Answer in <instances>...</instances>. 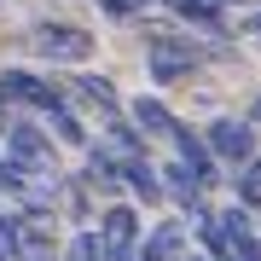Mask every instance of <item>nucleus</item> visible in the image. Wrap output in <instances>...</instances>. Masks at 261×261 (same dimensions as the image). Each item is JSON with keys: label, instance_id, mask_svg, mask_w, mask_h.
I'll use <instances>...</instances> for the list:
<instances>
[{"label": "nucleus", "instance_id": "nucleus-2", "mask_svg": "<svg viewBox=\"0 0 261 261\" xmlns=\"http://www.w3.org/2000/svg\"><path fill=\"white\" fill-rule=\"evenodd\" d=\"M0 163L23 168V174H58V157H53V140L29 122H6V140H0Z\"/></svg>", "mask_w": 261, "mask_h": 261}, {"label": "nucleus", "instance_id": "nucleus-15", "mask_svg": "<svg viewBox=\"0 0 261 261\" xmlns=\"http://www.w3.org/2000/svg\"><path fill=\"white\" fill-rule=\"evenodd\" d=\"M47 128H53V134H58L64 145H87V128L75 122V111H70V105H58V111H47Z\"/></svg>", "mask_w": 261, "mask_h": 261}, {"label": "nucleus", "instance_id": "nucleus-14", "mask_svg": "<svg viewBox=\"0 0 261 261\" xmlns=\"http://www.w3.org/2000/svg\"><path fill=\"white\" fill-rule=\"evenodd\" d=\"M58 261H105V244H99V232L93 226H82L64 250H58Z\"/></svg>", "mask_w": 261, "mask_h": 261}, {"label": "nucleus", "instance_id": "nucleus-5", "mask_svg": "<svg viewBox=\"0 0 261 261\" xmlns=\"http://www.w3.org/2000/svg\"><path fill=\"white\" fill-rule=\"evenodd\" d=\"M0 105H29V111H58L64 93H58L53 82H41L35 70H0Z\"/></svg>", "mask_w": 261, "mask_h": 261}, {"label": "nucleus", "instance_id": "nucleus-9", "mask_svg": "<svg viewBox=\"0 0 261 261\" xmlns=\"http://www.w3.org/2000/svg\"><path fill=\"white\" fill-rule=\"evenodd\" d=\"M128 116H134V128H140V140H168V134H174V111H168L163 99H134L128 105Z\"/></svg>", "mask_w": 261, "mask_h": 261}, {"label": "nucleus", "instance_id": "nucleus-1", "mask_svg": "<svg viewBox=\"0 0 261 261\" xmlns=\"http://www.w3.org/2000/svg\"><path fill=\"white\" fill-rule=\"evenodd\" d=\"M29 53L41 64H87L93 58V35L75 23H35L29 29Z\"/></svg>", "mask_w": 261, "mask_h": 261}, {"label": "nucleus", "instance_id": "nucleus-21", "mask_svg": "<svg viewBox=\"0 0 261 261\" xmlns=\"http://www.w3.org/2000/svg\"><path fill=\"white\" fill-rule=\"evenodd\" d=\"M232 255H238V261H261V238H255V232H250V238H238V244H232Z\"/></svg>", "mask_w": 261, "mask_h": 261}, {"label": "nucleus", "instance_id": "nucleus-11", "mask_svg": "<svg viewBox=\"0 0 261 261\" xmlns=\"http://www.w3.org/2000/svg\"><path fill=\"white\" fill-rule=\"evenodd\" d=\"M122 186L134 197H145V203H163V174L151 157H122Z\"/></svg>", "mask_w": 261, "mask_h": 261}, {"label": "nucleus", "instance_id": "nucleus-3", "mask_svg": "<svg viewBox=\"0 0 261 261\" xmlns=\"http://www.w3.org/2000/svg\"><path fill=\"white\" fill-rule=\"evenodd\" d=\"M203 145H209V157L226 163V168H244L250 157H261L255 122H244V116H215L209 128H203Z\"/></svg>", "mask_w": 261, "mask_h": 261}, {"label": "nucleus", "instance_id": "nucleus-7", "mask_svg": "<svg viewBox=\"0 0 261 261\" xmlns=\"http://www.w3.org/2000/svg\"><path fill=\"white\" fill-rule=\"evenodd\" d=\"M70 99H82V105H93V111L111 122L122 116V93L111 87V75H93V70H82V75H70Z\"/></svg>", "mask_w": 261, "mask_h": 261}, {"label": "nucleus", "instance_id": "nucleus-8", "mask_svg": "<svg viewBox=\"0 0 261 261\" xmlns=\"http://www.w3.org/2000/svg\"><path fill=\"white\" fill-rule=\"evenodd\" d=\"M134 261H186V226L180 221H163L140 238V255Z\"/></svg>", "mask_w": 261, "mask_h": 261}, {"label": "nucleus", "instance_id": "nucleus-20", "mask_svg": "<svg viewBox=\"0 0 261 261\" xmlns=\"http://www.w3.org/2000/svg\"><path fill=\"white\" fill-rule=\"evenodd\" d=\"M18 255V215H0V261Z\"/></svg>", "mask_w": 261, "mask_h": 261}, {"label": "nucleus", "instance_id": "nucleus-22", "mask_svg": "<svg viewBox=\"0 0 261 261\" xmlns=\"http://www.w3.org/2000/svg\"><path fill=\"white\" fill-rule=\"evenodd\" d=\"M244 29H250V35H261V12H255V18H250V23H244Z\"/></svg>", "mask_w": 261, "mask_h": 261}, {"label": "nucleus", "instance_id": "nucleus-26", "mask_svg": "<svg viewBox=\"0 0 261 261\" xmlns=\"http://www.w3.org/2000/svg\"><path fill=\"white\" fill-rule=\"evenodd\" d=\"M0 128H6V122H0Z\"/></svg>", "mask_w": 261, "mask_h": 261}, {"label": "nucleus", "instance_id": "nucleus-24", "mask_svg": "<svg viewBox=\"0 0 261 261\" xmlns=\"http://www.w3.org/2000/svg\"><path fill=\"white\" fill-rule=\"evenodd\" d=\"M221 261H238V255H232V250H226V255H221Z\"/></svg>", "mask_w": 261, "mask_h": 261}, {"label": "nucleus", "instance_id": "nucleus-25", "mask_svg": "<svg viewBox=\"0 0 261 261\" xmlns=\"http://www.w3.org/2000/svg\"><path fill=\"white\" fill-rule=\"evenodd\" d=\"M186 261H209V255H186Z\"/></svg>", "mask_w": 261, "mask_h": 261}, {"label": "nucleus", "instance_id": "nucleus-13", "mask_svg": "<svg viewBox=\"0 0 261 261\" xmlns=\"http://www.w3.org/2000/svg\"><path fill=\"white\" fill-rule=\"evenodd\" d=\"M215 232H221V238H226V250H232L238 238H250V232H255V226H250V209H244V203L221 209V215H215Z\"/></svg>", "mask_w": 261, "mask_h": 261}, {"label": "nucleus", "instance_id": "nucleus-16", "mask_svg": "<svg viewBox=\"0 0 261 261\" xmlns=\"http://www.w3.org/2000/svg\"><path fill=\"white\" fill-rule=\"evenodd\" d=\"M232 180H238V203L244 209H261V157H250Z\"/></svg>", "mask_w": 261, "mask_h": 261}, {"label": "nucleus", "instance_id": "nucleus-18", "mask_svg": "<svg viewBox=\"0 0 261 261\" xmlns=\"http://www.w3.org/2000/svg\"><path fill=\"white\" fill-rule=\"evenodd\" d=\"M58 192H64V197H70V215H75V221H82V226H87V221H93V186H87V180H82V174H75V180H70V186H58Z\"/></svg>", "mask_w": 261, "mask_h": 261}, {"label": "nucleus", "instance_id": "nucleus-19", "mask_svg": "<svg viewBox=\"0 0 261 261\" xmlns=\"http://www.w3.org/2000/svg\"><path fill=\"white\" fill-rule=\"evenodd\" d=\"M145 6H157V0H99V12H105V18H122V23H128V18H140Z\"/></svg>", "mask_w": 261, "mask_h": 261}, {"label": "nucleus", "instance_id": "nucleus-6", "mask_svg": "<svg viewBox=\"0 0 261 261\" xmlns=\"http://www.w3.org/2000/svg\"><path fill=\"white\" fill-rule=\"evenodd\" d=\"M168 140H174V151H180L174 163L186 168V174H192V180H197V186H203V192L215 186V180H221V163L209 157V145H203V134H192L186 122H174V134H168Z\"/></svg>", "mask_w": 261, "mask_h": 261}, {"label": "nucleus", "instance_id": "nucleus-23", "mask_svg": "<svg viewBox=\"0 0 261 261\" xmlns=\"http://www.w3.org/2000/svg\"><path fill=\"white\" fill-rule=\"evenodd\" d=\"M244 122H261V99H255V105H250V116H244Z\"/></svg>", "mask_w": 261, "mask_h": 261}, {"label": "nucleus", "instance_id": "nucleus-4", "mask_svg": "<svg viewBox=\"0 0 261 261\" xmlns=\"http://www.w3.org/2000/svg\"><path fill=\"white\" fill-rule=\"evenodd\" d=\"M93 232L105 244V261H134L145 226H140V209H134V203H111V209H99V226H93Z\"/></svg>", "mask_w": 261, "mask_h": 261}, {"label": "nucleus", "instance_id": "nucleus-10", "mask_svg": "<svg viewBox=\"0 0 261 261\" xmlns=\"http://www.w3.org/2000/svg\"><path fill=\"white\" fill-rule=\"evenodd\" d=\"M82 180L93 192H122V157L111 145H87V168H82Z\"/></svg>", "mask_w": 261, "mask_h": 261}, {"label": "nucleus", "instance_id": "nucleus-12", "mask_svg": "<svg viewBox=\"0 0 261 261\" xmlns=\"http://www.w3.org/2000/svg\"><path fill=\"white\" fill-rule=\"evenodd\" d=\"M174 18H186V23H197V29H221V6H209V0H163Z\"/></svg>", "mask_w": 261, "mask_h": 261}, {"label": "nucleus", "instance_id": "nucleus-17", "mask_svg": "<svg viewBox=\"0 0 261 261\" xmlns=\"http://www.w3.org/2000/svg\"><path fill=\"white\" fill-rule=\"evenodd\" d=\"M111 145H116V157H145L140 128H134V122H122V116H111Z\"/></svg>", "mask_w": 261, "mask_h": 261}]
</instances>
